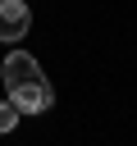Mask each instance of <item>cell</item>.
<instances>
[{
	"mask_svg": "<svg viewBox=\"0 0 137 146\" xmlns=\"http://www.w3.org/2000/svg\"><path fill=\"white\" fill-rule=\"evenodd\" d=\"M27 27H32V9L23 0H0V41L14 46L27 36Z\"/></svg>",
	"mask_w": 137,
	"mask_h": 146,
	"instance_id": "cell-2",
	"label": "cell"
},
{
	"mask_svg": "<svg viewBox=\"0 0 137 146\" xmlns=\"http://www.w3.org/2000/svg\"><path fill=\"white\" fill-rule=\"evenodd\" d=\"M5 91H14V87H23V82H32V78H41V64L27 55V50H9L5 55Z\"/></svg>",
	"mask_w": 137,
	"mask_h": 146,
	"instance_id": "cell-3",
	"label": "cell"
},
{
	"mask_svg": "<svg viewBox=\"0 0 137 146\" xmlns=\"http://www.w3.org/2000/svg\"><path fill=\"white\" fill-rule=\"evenodd\" d=\"M14 123H18V105L5 96V100H0V132H14Z\"/></svg>",
	"mask_w": 137,
	"mask_h": 146,
	"instance_id": "cell-4",
	"label": "cell"
},
{
	"mask_svg": "<svg viewBox=\"0 0 137 146\" xmlns=\"http://www.w3.org/2000/svg\"><path fill=\"white\" fill-rule=\"evenodd\" d=\"M9 100L18 105V114H46V110L55 105V87H50L46 78H32V82L14 87V91H9Z\"/></svg>",
	"mask_w": 137,
	"mask_h": 146,
	"instance_id": "cell-1",
	"label": "cell"
}]
</instances>
